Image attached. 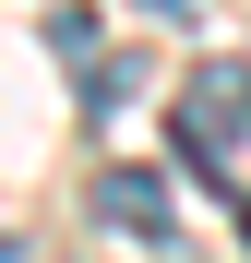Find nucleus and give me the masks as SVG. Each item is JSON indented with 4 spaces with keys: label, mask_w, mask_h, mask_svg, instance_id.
I'll return each mask as SVG.
<instances>
[{
    "label": "nucleus",
    "mask_w": 251,
    "mask_h": 263,
    "mask_svg": "<svg viewBox=\"0 0 251 263\" xmlns=\"http://www.w3.org/2000/svg\"><path fill=\"white\" fill-rule=\"evenodd\" d=\"M167 132H180V156L203 167V180H239V156H251V60H239V48L191 60V84H180V108H167Z\"/></svg>",
    "instance_id": "obj_1"
},
{
    "label": "nucleus",
    "mask_w": 251,
    "mask_h": 263,
    "mask_svg": "<svg viewBox=\"0 0 251 263\" xmlns=\"http://www.w3.org/2000/svg\"><path fill=\"white\" fill-rule=\"evenodd\" d=\"M96 215L132 239H167L180 228V192H167V167H96Z\"/></svg>",
    "instance_id": "obj_2"
},
{
    "label": "nucleus",
    "mask_w": 251,
    "mask_h": 263,
    "mask_svg": "<svg viewBox=\"0 0 251 263\" xmlns=\"http://www.w3.org/2000/svg\"><path fill=\"white\" fill-rule=\"evenodd\" d=\"M48 48H60V60H96V12H84V0L48 12Z\"/></svg>",
    "instance_id": "obj_3"
},
{
    "label": "nucleus",
    "mask_w": 251,
    "mask_h": 263,
    "mask_svg": "<svg viewBox=\"0 0 251 263\" xmlns=\"http://www.w3.org/2000/svg\"><path fill=\"white\" fill-rule=\"evenodd\" d=\"M132 12H156V24H180V12H191V0H132Z\"/></svg>",
    "instance_id": "obj_4"
},
{
    "label": "nucleus",
    "mask_w": 251,
    "mask_h": 263,
    "mask_svg": "<svg viewBox=\"0 0 251 263\" xmlns=\"http://www.w3.org/2000/svg\"><path fill=\"white\" fill-rule=\"evenodd\" d=\"M239 239H251V192H239Z\"/></svg>",
    "instance_id": "obj_5"
}]
</instances>
